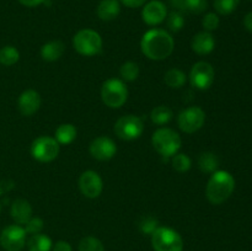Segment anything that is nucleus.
<instances>
[{"mask_svg":"<svg viewBox=\"0 0 252 251\" xmlns=\"http://www.w3.org/2000/svg\"><path fill=\"white\" fill-rule=\"evenodd\" d=\"M208 7L207 0H185V11L192 14H202Z\"/></svg>","mask_w":252,"mask_h":251,"instance_id":"obj_31","label":"nucleus"},{"mask_svg":"<svg viewBox=\"0 0 252 251\" xmlns=\"http://www.w3.org/2000/svg\"><path fill=\"white\" fill-rule=\"evenodd\" d=\"M169 4L176 11L186 12L185 11V0H169Z\"/></svg>","mask_w":252,"mask_h":251,"instance_id":"obj_38","label":"nucleus"},{"mask_svg":"<svg viewBox=\"0 0 252 251\" xmlns=\"http://www.w3.org/2000/svg\"><path fill=\"white\" fill-rule=\"evenodd\" d=\"M0 211H1V204H0Z\"/></svg>","mask_w":252,"mask_h":251,"instance_id":"obj_41","label":"nucleus"},{"mask_svg":"<svg viewBox=\"0 0 252 251\" xmlns=\"http://www.w3.org/2000/svg\"><path fill=\"white\" fill-rule=\"evenodd\" d=\"M166 24L170 31L172 32L181 31L182 27H184L185 25V17L184 15H182V12L176 11V10L170 12V14L166 16Z\"/></svg>","mask_w":252,"mask_h":251,"instance_id":"obj_29","label":"nucleus"},{"mask_svg":"<svg viewBox=\"0 0 252 251\" xmlns=\"http://www.w3.org/2000/svg\"><path fill=\"white\" fill-rule=\"evenodd\" d=\"M41 107V96L34 90H26L19 96L17 108L24 116H32Z\"/></svg>","mask_w":252,"mask_h":251,"instance_id":"obj_15","label":"nucleus"},{"mask_svg":"<svg viewBox=\"0 0 252 251\" xmlns=\"http://www.w3.org/2000/svg\"><path fill=\"white\" fill-rule=\"evenodd\" d=\"M143 130H144L143 120L134 115L123 116L115 125L116 135L123 140L137 139L142 135Z\"/></svg>","mask_w":252,"mask_h":251,"instance_id":"obj_8","label":"nucleus"},{"mask_svg":"<svg viewBox=\"0 0 252 251\" xmlns=\"http://www.w3.org/2000/svg\"><path fill=\"white\" fill-rule=\"evenodd\" d=\"M158 228V219L152 216H145L140 219L139 221V229L143 234H148L152 235Z\"/></svg>","mask_w":252,"mask_h":251,"instance_id":"obj_32","label":"nucleus"},{"mask_svg":"<svg viewBox=\"0 0 252 251\" xmlns=\"http://www.w3.org/2000/svg\"><path fill=\"white\" fill-rule=\"evenodd\" d=\"M73 47L79 54L85 57L95 56L102 48V38L95 30L84 29L76 32L73 38Z\"/></svg>","mask_w":252,"mask_h":251,"instance_id":"obj_5","label":"nucleus"},{"mask_svg":"<svg viewBox=\"0 0 252 251\" xmlns=\"http://www.w3.org/2000/svg\"><path fill=\"white\" fill-rule=\"evenodd\" d=\"M79 188L88 198H97L103 188L102 179L93 170H86L79 177Z\"/></svg>","mask_w":252,"mask_h":251,"instance_id":"obj_12","label":"nucleus"},{"mask_svg":"<svg viewBox=\"0 0 252 251\" xmlns=\"http://www.w3.org/2000/svg\"><path fill=\"white\" fill-rule=\"evenodd\" d=\"M90 154L93 157L100 160V161H106V160L112 159L117 153V147L115 142L108 137H97L90 143Z\"/></svg>","mask_w":252,"mask_h":251,"instance_id":"obj_14","label":"nucleus"},{"mask_svg":"<svg viewBox=\"0 0 252 251\" xmlns=\"http://www.w3.org/2000/svg\"><path fill=\"white\" fill-rule=\"evenodd\" d=\"M219 24H220V20L216 12H208V14L204 15L203 20H202V26L204 27L207 32L216 31L219 27Z\"/></svg>","mask_w":252,"mask_h":251,"instance_id":"obj_33","label":"nucleus"},{"mask_svg":"<svg viewBox=\"0 0 252 251\" xmlns=\"http://www.w3.org/2000/svg\"><path fill=\"white\" fill-rule=\"evenodd\" d=\"M121 12V4L118 0H101L96 7V14L102 21H112Z\"/></svg>","mask_w":252,"mask_h":251,"instance_id":"obj_18","label":"nucleus"},{"mask_svg":"<svg viewBox=\"0 0 252 251\" xmlns=\"http://www.w3.org/2000/svg\"><path fill=\"white\" fill-rule=\"evenodd\" d=\"M167 16V7L160 0H152L143 5L142 19L149 26H157L165 21Z\"/></svg>","mask_w":252,"mask_h":251,"instance_id":"obj_13","label":"nucleus"},{"mask_svg":"<svg viewBox=\"0 0 252 251\" xmlns=\"http://www.w3.org/2000/svg\"><path fill=\"white\" fill-rule=\"evenodd\" d=\"M46 0H19L20 4H22L24 6L27 7H34V6H38V5L43 4Z\"/></svg>","mask_w":252,"mask_h":251,"instance_id":"obj_39","label":"nucleus"},{"mask_svg":"<svg viewBox=\"0 0 252 251\" xmlns=\"http://www.w3.org/2000/svg\"><path fill=\"white\" fill-rule=\"evenodd\" d=\"M101 98L110 108H120L128 98V89L120 79H108L101 88Z\"/></svg>","mask_w":252,"mask_h":251,"instance_id":"obj_6","label":"nucleus"},{"mask_svg":"<svg viewBox=\"0 0 252 251\" xmlns=\"http://www.w3.org/2000/svg\"><path fill=\"white\" fill-rule=\"evenodd\" d=\"M216 71L208 62H197L193 64L189 73V81L193 88L198 90H207L214 83Z\"/></svg>","mask_w":252,"mask_h":251,"instance_id":"obj_11","label":"nucleus"},{"mask_svg":"<svg viewBox=\"0 0 252 251\" xmlns=\"http://www.w3.org/2000/svg\"><path fill=\"white\" fill-rule=\"evenodd\" d=\"M204 122H206V113L198 106H191V107L181 111L177 117V125H179L180 129L189 134L201 129Z\"/></svg>","mask_w":252,"mask_h":251,"instance_id":"obj_9","label":"nucleus"},{"mask_svg":"<svg viewBox=\"0 0 252 251\" xmlns=\"http://www.w3.org/2000/svg\"><path fill=\"white\" fill-rule=\"evenodd\" d=\"M152 246L155 251H182L184 240L175 229L158 226L152 234Z\"/></svg>","mask_w":252,"mask_h":251,"instance_id":"obj_4","label":"nucleus"},{"mask_svg":"<svg viewBox=\"0 0 252 251\" xmlns=\"http://www.w3.org/2000/svg\"><path fill=\"white\" fill-rule=\"evenodd\" d=\"M219 165V160L214 153L204 152L199 155L198 157V167L201 171L206 172V174H213L217 171Z\"/></svg>","mask_w":252,"mask_h":251,"instance_id":"obj_22","label":"nucleus"},{"mask_svg":"<svg viewBox=\"0 0 252 251\" xmlns=\"http://www.w3.org/2000/svg\"><path fill=\"white\" fill-rule=\"evenodd\" d=\"M143 54L152 61H162L171 56L175 41L171 34L162 29H153L144 33L140 41Z\"/></svg>","mask_w":252,"mask_h":251,"instance_id":"obj_1","label":"nucleus"},{"mask_svg":"<svg viewBox=\"0 0 252 251\" xmlns=\"http://www.w3.org/2000/svg\"><path fill=\"white\" fill-rule=\"evenodd\" d=\"M240 0H213L216 11L219 15H230L236 10Z\"/></svg>","mask_w":252,"mask_h":251,"instance_id":"obj_26","label":"nucleus"},{"mask_svg":"<svg viewBox=\"0 0 252 251\" xmlns=\"http://www.w3.org/2000/svg\"><path fill=\"white\" fill-rule=\"evenodd\" d=\"M172 113L171 108L167 106H158V107L153 108L152 113H150V118H152L153 123L158 126H162L169 123L172 120Z\"/></svg>","mask_w":252,"mask_h":251,"instance_id":"obj_24","label":"nucleus"},{"mask_svg":"<svg viewBox=\"0 0 252 251\" xmlns=\"http://www.w3.org/2000/svg\"><path fill=\"white\" fill-rule=\"evenodd\" d=\"M78 130L71 123H63L56 129V140L59 144L68 145L75 140Z\"/></svg>","mask_w":252,"mask_h":251,"instance_id":"obj_20","label":"nucleus"},{"mask_svg":"<svg viewBox=\"0 0 252 251\" xmlns=\"http://www.w3.org/2000/svg\"><path fill=\"white\" fill-rule=\"evenodd\" d=\"M152 144L161 157H172L179 153L182 140L176 130L171 128H159L153 133Z\"/></svg>","mask_w":252,"mask_h":251,"instance_id":"obj_3","label":"nucleus"},{"mask_svg":"<svg viewBox=\"0 0 252 251\" xmlns=\"http://www.w3.org/2000/svg\"><path fill=\"white\" fill-rule=\"evenodd\" d=\"M191 47L197 54L199 56H206L213 52L214 47H216V39H214L213 34L211 32H199L196 36L192 38Z\"/></svg>","mask_w":252,"mask_h":251,"instance_id":"obj_17","label":"nucleus"},{"mask_svg":"<svg viewBox=\"0 0 252 251\" xmlns=\"http://www.w3.org/2000/svg\"><path fill=\"white\" fill-rule=\"evenodd\" d=\"M26 231L19 224L6 226L0 234V245L6 251H21L26 245Z\"/></svg>","mask_w":252,"mask_h":251,"instance_id":"obj_10","label":"nucleus"},{"mask_svg":"<svg viewBox=\"0 0 252 251\" xmlns=\"http://www.w3.org/2000/svg\"><path fill=\"white\" fill-rule=\"evenodd\" d=\"M123 5L130 9H135V7H140L145 4L147 0H120Z\"/></svg>","mask_w":252,"mask_h":251,"instance_id":"obj_37","label":"nucleus"},{"mask_svg":"<svg viewBox=\"0 0 252 251\" xmlns=\"http://www.w3.org/2000/svg\"><path fill=\"white\" fill-rule=\"evenodd\" d=\"M79 251H105V246L95 236H85L79 243Z\"/></svg>","mask_w":252,"mask_h":251,"instance_id":"obj_28","label":"nucleus"},{"mask_svg":"<svg viewBox=\"0 0 252 251\" xmlns=\"http://www.w3.org/2000/svg\"><path fill=\"white\" fill-rule=\"evenodd\" d=\"M120 74L123 80L134 81L139 76V66L134 62H126L121 66Z\"/></svg>","mask_w":252,"mask_h":251,"instance_id":"obj_27","label":"nucleus"},{"mask_svg":"<svg viewBox=\"0 0 252 251\" xmlns=\"http://www.w3.org/2000/svg\"><path fill=\"white\" fill-rule=\"evenodd\" d=\"M44 223L41 218L38 217H32L26 224H25V231L26 234H30V235H34V234H39L43 229Z\"/></svg>","mask_w":252,"mask_h":251,"instance_id":"obj_34","label":"nucleus"},{"mask_svg":"<svg viewBox=\"0 0 252 251\" xmlns=\"http://www.w3.org/2000/svg\"><path fill=\"white\" fill-rule=\"evenodd\" d=\"M14 186L15 184L12 180H7V179L0 180V196H2V194L11 191V189L14 188Z\"/></svg>","mask_w":252,"mask_h":251,"instance_id":"obj_35","label":"nucleus"},{"mask_svg":"<svg viewBox=\"0 0 252 251\" xmlns=\"http://www.w3.org/2000/svg\"><path fill=\"white\" fill-rule=\"evenodd\" d=\"M26 245L29 251H51L53 243L51 238L44 234H34L26 241Z\"/></svg>","mask_w":252,"mask_h":251,"instance_id":"obj_21","label":"nucleus"},{"mask_svg":"<svg viewBox=\"0 0 252 251\" xmlns=\"http://www.w3.org/2000/svg\"><path fill=\"white\" fill-rule=\"evenodd\" d=\"M65 46L62 41H51L43 44L41 48V57L46 62H56L63 56Z\"/></svg>","mask_w":252,"mask_h":251,"instance_id":"obj_19","label":"nucleus"},{"mask_svg":"<svg viewBox=\"0 0 252 251\" xmlns=\"http://www.w3.org/2000/svg\"><path fill=\"white\" fill-rule=\"evenodd\" d=\"M235 189V179L224 170L212 174L206 187V196L212 204H221L233 194Z\"/></svg>","mask_w":252,"mask_h":251,"instance_id":"obj_2","label":"nucleus"},{"mask_svg":"<svg viewBox=\"0 0 252 251\" xmlns=\"http://www.w3.org/2000/svg\"><path fill=\"white\" fill-rule=\"evenodd\" d=\"M192 161L187 154H175L172 157V167L179 172H186L191 169Z\"/></svg>","mask_w":252,"mask_h":251,"instance_id":"obj_30","label":"nucleus"},{"mask_svg":"<svg viewBox=\"0 0 252 251\" xmlns=\"http://www.w3.org/2000/svg\"><path fill=\"white\" fill-rule=\"evenodd\" d=\"M52 250L53 251H73V248H71L70 244L68 241L59 240L52 246Z\"/></svg>","mask_w":252,"mask_h":251,"instance_id":"obj_36","label":"nucleus"},{"mask_svg":"<svg viewBox=\"0 0 252 251\" xmlns=\"http://www.w3.org/2000/svg\"><path fill=\"white\" fill-rule=\"evenodd\" d=\"M20 59V53L14 46H5L0 49V64L5 66H11L16 64Z\"/></svg>","mask_w":252,"mask_h":251,"instance_id":"obj_25","label":"nucleus"},{"mask_svg":"<svg viewBox=\"0 0 252 251\" xmlns=\"http://www.w3.org/2000/svg\"><path fill=\"white\" fill-rule=\"evenodd\" d=\"M59 154V143L56 138L41 135L31 144V155L41 162H51Z\"/></svg>","mask_w":252,"mask_h":251,"instance_id":"obj_7","label":"nucleus"},{"mask_svg":"<svg viewBox=\"0 0 252 251\" xmlns=\"http://www.w3.org/2000/svg\"><path fill=\"white\" fill-rule=\"evenodd\" d=\"M164 81L169 88L171 89H180L186 83V74L181 69L172 68L165 73Z\"/></svg>","mask_w":252,"mask_h":251,"instance_id":"obj_23","label":"nucleus"},{"mask_svg":"<svg viewBox=\"0 0 252 251\" xmlns=\"http://www.w3.org/2000/svg\"><path fill=\"white\" fill-rule=\"evenodd\" d=\"M244 26L246 27L248 31L252 32V11L246 14V16L244 17Z\"/></svg>","mask_w":252,"mask_h":251,"instance_id":"obj_40","label":"nucleus"},{"mask_svg":"<svg viewBox=\"0 0 252 251\" xmlns=\"http://www.w3.org/2000/svg\"><path fill=\"white\" fill-rule=\"evenodd\" d=\"M10 214H11V218L14 219L15 223L19 224V225H25L32 218V207L26 199H15L11 204Z\"/></svg>","mask_w":252,"mask_h":251,"instance_id":"obj_16","label":"nucleus"}]
</instances>
